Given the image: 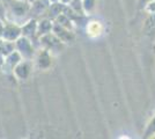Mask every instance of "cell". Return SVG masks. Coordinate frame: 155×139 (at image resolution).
<instances>
[{"mask_svg": "<svg viewBox=\"0 0 155 139\" xmlns=\"http://www.w3.org/2000/svg\"><path fill=\"white\" fill-rule=\"evenodd\" d=\"M103 25L100 21H91L87 25V35L91 37H98L103 33Z\"/></svg>", "mask_w": 155, "mask_h": 139, "instance_id": "obj_1", "label": "cell"}, {"mask_svg": "<svg viewBox=\"0 0 155 139\" xmlns=\"http://www.w3.org/2000/svg\"><path fill=\"white\" fill-rule=\"evenodd\" d=\"M152 1H154V0H137L138 8H139V9H143V8L147 6L149 2H152Z\"/></svg>", "mask_w": 155, "mask_h": 139, "instance_id": "obj_5", "label": "cell"}, {"mask_svg": "<svg viewBox=\"0 0 155 139\" xmlns=\"http://www.w3.org/2000/svg\"><path fill=\"white\" fill-rule=\"evenodd\" d=\"M142 30H143V33L146 34V35H148V36L155 34V12L148 14L147 19L145 20Z\"/></svg>", "mask_w": 155, "mask_h": 139, "instance_id": "obj_2", "label": "cell"}, {"mask_svg": "<svg viewBox=\"0 0 155 139\" xmlns=\"http://www.w3.org/2000/svg\"><path fill=\"white\" fill-rule=\"evenodd\" d=\"M143 138H155V115L146 124L143 130Z\"/></svg>", "mask_w": 155, "mask_h": 139, "instance_id": "obj_3", "label": "cell"}, {"mask_svg": "<svg viewBox=\"0 0 155 139\" xmlns=\"http://www.w3.org/2000/svg\"><path fill=\"white\" fill-rule=\"evenodd\" d=\"M82 7H84V12L91 13L95 7V0H84L82 1Z\"/></svg>", "mask_w": 155, "mask_h": 139, "instance_id": "obj_4", "label": "cell"}]
</instances>
